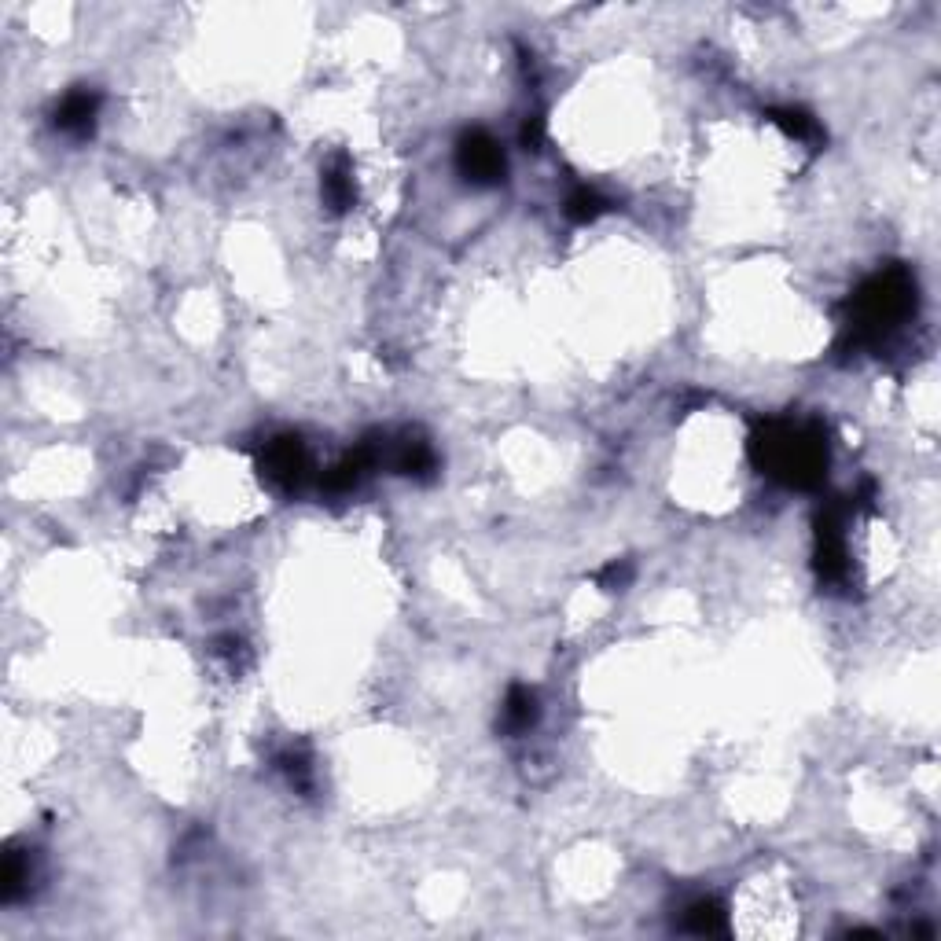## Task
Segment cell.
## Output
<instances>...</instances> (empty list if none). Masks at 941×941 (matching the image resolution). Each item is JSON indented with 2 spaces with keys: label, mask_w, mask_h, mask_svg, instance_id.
I'll list each match as a JSON object with an SVG mask.
<instances>
[{
  "label": "cell",
  "mask_w": 941,
  "mask_h": 941,
  "mask_svg": "<svg viewBox=\"0 0 941 941\" xmlns=\"http://www.w3.org/2000/svg\"><path fill=\"white\" fill-rule=\"evenodd\" d=\"M754 456L758 464L776 475L787 486H817L828 467V442L817 423L798 427V423L776 420L754 438Z\"/></svg>",
  "instance_id": "obj_1"
},
{
  "label": "cell",
  "mask_w": 941,
  "mask_h": 941,
  "mask_svg": "<svg viewBox=\"0 0 941 941\" xmlns=\"http://www.w3.org/2000/svg\"><path fill=\"white\" fill-rule=\"evenodd\" d=\"M916 287L905 269H886L872 276L853 298V335L857 339H883L886 331L897 328L912 313Z\"/></svg>",
  "instance_id": "obj_2"
},
{
  "label": "cell",
  "mask_w": 941,
  "mask_h": 941,
  "mask_svg": "<svg viewBox=\"0 0 941 941\" xmlns=\"http://www.w3.org/2000/svg\"><path fill=\"white\" fill-rule=\"evenodd\" d=\"M456 166L471 184H497L504 177V151L489 133L482 129H471L460 137V148H456Z\"/></svg>",
  "instance_id": "obj_3"
},
{
  "label": "cell",
  "mask_w": 941,
  "mask_h": 941,
  "mask_svg": "<svg viewBox=\"0 0 941 941\" xmlns=\"http://www.w3.org/2000/svg\"><path fill=\"white\" fill-rule=\"evenodd\" d=\"M265 471H269V478L273 482H280V486H298L302 478H306V449H302V442L298 438H276L269 449H265Z\"/></svg>",
  "instance_id": "obj_4"
},
{
  "label": "cell",
  "mask_w": 941,
  "mask_h": 941,
  "mask_svg": "<svg viewBox=\"0 0 941 941\" xmlns=\"http://www.w3.org/2000/svg\"><path fill=\"white\" fill-rule=\"evenodd\" d=\"M96 111H100V92L74 89L70 96H63V103L56 107V129L74 133V137H85V133H92Z\"/></svg>",
  "instance_id": "obj_5"
},
{
  "label": "cell",
  "mask_w": 941,
  "mask_h": 941,
  "mask_svg": "<svg viewBox=\"0 0 941 941\" xmlns=\"http://www.w3.org/2000/svg\"><path fill=\"white\" fill-rule=\"evenodd\" d=\"M324 199H328L331 210H350L353 199H357L350 162H346V159H335L328 166V173H324Z\"/></svg>",
  "instance_id": "obj_6"
},
{
  "label": "cell",
  "mask_w": 941,
  "mask_h": 941,
  "mask_svg": "<svg viewBox=\"0 0 941 941\" xmlns=\"http://www.w3.org/2000/svg\"><path fill=\"white\" fill-rule=\"evenodd\" d=\"M537 695L530 692V688H522V684H515L508 692V699H504V728L508 732H526V728H533V721H537Z\"/></svg>",
  "instance_id": "obj_7"
},
{
  "label": "cell",
  "mask_w": 941,
  "mask_h": 941,
  "mask_svg": "<svg viewBox=\"0 0 941 941\" xmlns=\"http://www.w3.org/2000/svg\"><path fill=\"white\" fill-rule=\"evenodd\" d=\"M769 118L780 125L787 137L802 140V144H820V137H824L817 118H809V114L798 111V107H776V111H769Z\"/></svg>",
  "instance_id": "obj_8"
},
{
  "label": "cell",
  "mask_w": 941,
  "mask_h": 941,
  "mask_svg": "<svg viewBox=\"0 0 941 941\" xmlns=\"http://www.w3.org/2000/svg\"><path fill=\"white\" fill-rule=\"evenodd\" d=\"M394 467L401 471V475H416V478H427L434 471V453L427 442H401L394 449Z\"/></svg>",
  "instance_id": "obj_9"
},
{
  "label": "cell",
  "mask_w": 941,
  "mask_h": 941,
  "mask_svg": "<svg viewBox=\"0 0 941 941\" xmlns=\"http://www.w3.org/2000/svg\"><path fill=\"white\" fill-rule=\"evenodd\" d=\"M684 927L692 934H725V912H721L717 901H695L684 912Z\"/></svg>",
  "instance_id": "obj_10"
},
{
  "label": "cell",
  "mask_w": 941,
  "mask_h": 941,
  "mask_svg": "<svg viewBox=\"0 0 941 941\" xmlns=\"http://www.w3.org/2000/svg\"><path fill=\"white\" fill-rule=\"evenodd\" d=\"M607 210V199H603L596 188H574L567 199V217L570 221H578V225H589V221H596V217Z\"/></svg>",
  "instance_id": "obj_11"
},
{
  "label": "cell",
  "mask_w": 941,
  "mask_h": 941,
  "mask_svg": "<svg viewBox=\"0 0 941 941\" xmlns=\"http://www.w3.org/2000/svg\"><path fill=\"white\" fill-rule=\"evenodd\" d=\"M276 761H280V772L291 780V787H298V791H309V787H313V765H309V758L302 750H287V754H280Z\"/></svg>",
  "instance_id": "obj_12"
},
{
  "label": "cell",
  "mask_w": 941,
  "mask_h": 941,
  "mask_svg": "<svg viewBox=\"0 0 941 941\" xmlns=\"http://www.w3.org/2000/svg\"><path fill=\"white\" fill-rule=\"evenodd\" d=\"M30 886V861L23 853H8V864H4V901H15Z\"/></svg>",
  "instance_id": "obj_13"
},
{
  "label": "cell",
  "mask_w": 941,
  "mask_h": 941,
  "mask_svg": "<svg viewBox=\"0 0 941 941\" xmlns=\"http://www.w3.org/2000/svg\"><path fill=\"white\" fill-rule=\"evenodd\" d=\"M629 578H633V567H629V563H611V567L600 574L603 589H622Z\"/></svg>",
  "instance_id": "obj_14"
},
{
  "label": "cell",
  "mask_w": 941,
  "mask_h": 941,
  "mask_svg": "<svg viewBox=\"0 0 941 941\" xmlns=\"http://www.w3.org/2000/svg\"><path fill=\"white\" fill-rule=\"evenodd\" d=\"M522 144H526V148H537V144H541V118H530V122L522 125Z\"/></svg>",
  "instance_id": "obj_15"
}]
</instances>
